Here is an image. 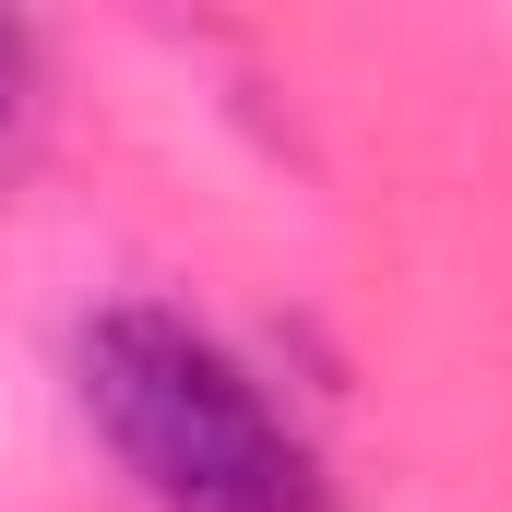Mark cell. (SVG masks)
I'll return each mask as SVG.
<instances>
[{
    "label": "cell",
    "instance_id": "obj_1",
    "mask_svg": "<svg viewBox=\"0 0 512 512\" xmlns=\"http://www.w3.org/2000/svg\"><path fill=\"white\" fill-rule=\"evenodd\" d=\"M72 405L155 512H346L322 441L179 298H108L72 334Z\"/></svg>",
    "mask_w": 512,
    "mask_h": 512
},
{
    "label": "cell",
    "instance_id": "obj_2",
    "mask_svg": "<svg viewBox=\"0 0 512 512\" xmlns=\"http://www.w3.org/2000/svg\"><path fill=\"white\" fill-rule=\"evenodd\" d=\"M36 108H48V48H36L24 12H0V155L36 131Z\"/></svg>",
    "mask_w": 512,
    "mask_h": 512
}]
</instances>
